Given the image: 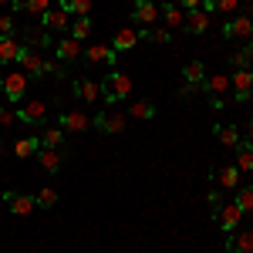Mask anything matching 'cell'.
Wrapping results in <instances>:
<instances>
[{
    "label": "cell",
    "instance_id": "603a6c76",
    "mask_svg": "<svg viewBox=\"0 0 253 253\" xmlns=\"http://www.w3.org/2000/svg\"><path fill=\"white\" fill-rule=\"evenodd\" d=\"M213 135H216V142H219V145H226V149H236V145H240V138H243L236 125H216Z\"/></svg>",
    "mask_w": 253,
    "mask_h": 253
},
{
    "label": "cell",
    "instance_id": "f546056e",
    "mask_svg": "<svg viewBox=\"0 0 253 253\" xmlns=\"http://www.w3.org/2000/svg\"><path fill=\"white\" fill-rule=\"evenodd\" d=\"M138 41H152V44H172V34H169L166 27H162V31H159V27H145V31L138 34Z\"/></svg>",
    "mask_w": 253,
    "mask_h": 253
},
{
    "label": "cell",
    "instance_id": "9c48e42d",
    "mask_svg": "<svg viewBox=\"0 0 253 253\" xmlns=\"http://www.w3.org/2000/svg\"><path fill=\"white\" fill-rule=\"evenodd\" d=\"M17 64H20V71H24L27 78H41V75H44V58H41V51H34V47H24Z\"/></svg>",
    "mask_w": 253,
    "mask_h": 253
},
{
    "label": "cell",
    "instance_id": "b9f144b4",
    "mask_svg": "<svg viewBox=\"0 0 253 253\" xmlns=\"http://www.w3.org/2000/svg\"><path fill=\"white\" fill-rule=\"evenodd\" d=\"M203 3H206V0H179V7H182V10H199Z\"/></svg>",
    "mask_w": 253,
    "mask_h": 253
},
{
    "label": "cell",
    "instance_id": "277c9868",
    "mask_svg": "<svg viewBox=\"0 0 253 253\" xmlns=\"http://www.w3.org/2000/svg\"><path fill=\"white\" fill-rule=\"evenodd\" d=\"M91 125H95V128H101L105 135H118V132H125V115H122V112H115V108L108 105L105 112H98V115L91 118Z\"/></svg>",
    "mask_w": 253,
    "mask_h": 253
},
{
    "label": "cell",
    "instance_id": "ac0fdd59",
    "mask_svg": "<svg viewBox=\"0 0 253 253\" xmlns=\"http://www.w3.org/2000/svg\"><path fill=\"white\" fill-rule=\"evenodd\" d=\"M159 17H162L166 27H182V24H186V10H182L179 3H162V7H159Z\"/></svg>",
    "mask_w": 253,
    "mask_h": 253
},
{
    "label": "cell",
    "instance_id": "484cf974",
    "mask_svg": "<svg viewBox=\"0 0 253 253\" xmlns=\"http://www.w3.org/2000/svg\"><path fill=\"white\" fill-rule=\"evenodd\" d=\"M38 142H41V149H58L61 142H64V128H61V125L58 128H44Z\"/></svg>",
    "mask_w": 253,
    "mask_h": 253
},
{
    "label": "cell",
    "instance_id": "74e56055",
    "mask_svg": "<svg viewBox=\"0 0 253 253\" xmlns=\"http://www.w3.org/2000/svg\"><path fill=\"white\" fill-rule=\"evenodd\" d=\"M216 14H233L236 7H240V0H213Z\"/></svg>",
    "mask_w": 253,
    "mask_h": 253
},
{
    "label": "cell",
    "instance_id": "5bb4252c",
    "mask_svg": "<svg viewBox=\"0 0 253 253\" xmlns=\"http://www.w3.org/2000/svg\"><path fill=\"white\" fill-rule=\"evenodd\" d=\"M54 58L61 61V64H71V61L81 58V41H75L71 34L68 38H61L58 44H54Z\"/></svg>",
    "mask_w": 253,
    "mask_h": 253
},
{
    "label": "cell",
    "instance_id": "4fadbf2b",
    "mask_svg": "<svg viewBox=\"0 0 253 253\" xmlns=\"http://www.w3.org/2000/svg\"><path fill=\"white\" fill-rule=\"evenodd\" d=\"M223 34H226L230 41H253V20H250V17H233V20H226Z\"/></svg>",
    "mask_w": 253,
    "mask_h": 253
},
{
    "label": "cell",
    "instance_id": "60d3db41",
    "mask_svg": "<svg viewBox=\"0 0 253 253\" xmlns=\"http://www.w3.org/2000/svg\"><path fill=\"white\" fill-rule=\"evenodd\" d=\"M3 34H14V17L10 14H0V38Z\"/></svg>",
    "mask_w": 253,
    "mask_h": 253
},
{
    "label": "cell",
    "instance_id": "bcb514c9",
    "mask_svg": "<svg viewBox=\"0 0 253 253\" xmlns=\"http://www.w3.org/2000/svg\"><path fill=\"white\" fill-rule=\"evenodd\" d=\"M243 51H247V58H250V64H253V41H247V47H243Z\"/></svg>",
    "mask_w": 253,
    "mask_h": 253
},
{
    "label": "cell",
    "instance_id": "83f0119b",
    "mask_svg": "<svg viewBox=\"0 0 253 253\" xmlns=\"http://www.w3.org/2000/svg\"><path fill=\"white\" fill-rule=\"evenodd\" d=\"M203 88H206L210 95H223V91L230 88V75H210V78L203 81Z\"/></svg>",
    "mask_w": 253,
    "mask_h": 253
},
{
    "label": "cell",
    "instance_id": "8fae6325",
    "mask_svg": "<svg viewBox=\"0 0 253 253\" xmlns=\"http://www.w3.org/2000/svg\"><path fill=\"white\" fill-rule=\"evenodd\" d=\"M41 24L47 27V34H61V31H68V27H71V14H68L64 7H51V10L41 17Z\"/></svg>",
    "mask_w": 253,
    "mask_h": 253
},
{
    "label": "cell",
    "instance_id": "f35d334b",
    "mask_svg": "<svg viewBox=\"0 0 253 253\" xmlns=\"http://www.w3.org/2000/svg\"><path fill=\"white\" fill-rule=\"evenodd\" d=\"M14 122H17V112H10V108L0 105V128H10Z\"/></svg>",
    "mask_w": 253,
    "mask_h": 253
},
{
    "label": "cell",
    "instance_id": "ab89813d",
    "mask_svg": "<svg viewBox=\"0 0 253 253\" xmlns=\"http://www.w3.org/2000/svg\"><path fill=\"white\" fill-rule=\"evenodd\" d=\"M230 61H233V68H236V71L250 68V58H247V51H233V58H230Z\"/></svg>",
    "mask_w": 253,
    "mask_h": 253
},
{
    "label": "cell",
    "instance_id": "8992f818",
    "mask_svg": "<svg viewBox=\"0 0 253 253\" xmlns=\"http://www.w3.org/2000/svg\"><path fill=\"white\" fill-rule=\"evenodd\" d=\"M243 216H247V213H243V210H240L236 203H230V206L223 203L219 210H213V219H216V223H219V226H223V230H226V233H233L236 226L243 223Z\"/></svg>",
    "mask_w": 253,
    "mask_h": 253
},
{
    "label": "cell",
    "instance_id": "7a4b0ae2",
    "mask_svg": "<svg viewBox=\"0 0 253 253\" xmlns=\"http://www.w3.org/2000/svg\"><path fill=\"white\" fill-rule=\"evenodd\" d=\"M47 118H51L47 101H24V105L17 108V122L31 125V128H44V125H47Z\"/></svg>",
    "mask_w": 253,
    "mask_h": 253
},
{
    "label": "cell",
    "instance_id": "6da1fadb",
    "mask_svg": "<svg viewBox=\"0 0 253 253\" xmlns=\"http://www.w3.org/2000/svg\"><path fill=\"white\" fill-rule=\"evenodd\" d=\"M101 88H105V101L108 105H115V101H122V98L132 95V88H135V81H132V75H122V71H112L108 78L101 81Z\"/></svg>",
    "mask_w": 253,
    "mask_h": 253
},
{
    "label": "cell",
    "instance_id": "ba28073f",
    "mask_svg": "<svg viewBox=\"0 0 253 253\" xmlns=\"http://www.w3.org/2000/svg\"><path fill=\"white\" fill-rule=\"evenodd\" d=\"M132 20L142 24V27H156V24H159V3H156V0H135V7H132Z\"/></svg>",
    "mask_w": 253,
    "mask_h": 253
},
{
    "label": "cell",
    "instance_id": "f1b7e54d",
    "mask_svg": "<svg viewBox=\"0 0 253 253\" xmlns=\"http://www.w3.org/2000/svg\"><path fill=\"white\" fill-rule=\"evenodd\" d=\"M24 44H31V47H54V38L47 31H27L24 34Z\"/></svg>",
    "mask_w": 253,
    "mask_h": 253
},
{
    "label": "cell",
    "instance_id": "5b68a950",
    "mask_svg": "<svg viewBox=\"0 0 253 253\" xmlns=\"http://www.w3.org/2000/svg\"><path fill=\"white\" fill-rule=\"evenodd\" d=\"M3 206L10 210L14 216H27L34 213V206H38V199L27 193H17V189H10V193H3Z\"/></svg>",
    "mask_w": 253,
    "mask_h": 253
},
{
    "label": "cell",
    "instance_id": "44dd1931",
    "mask_svg": "<svg viewBox=\"0 0 253 253\" xmlns=\"http://www.w3.org/2000/svg\"><path fill=\"white\" fill-rule=\"evenodd\" d=\"M236 169L240 172H253V142L250 138H240V145H236Z\"/></svg>",
    "mask_w": 253,
    "mask_h": 253
},
{
    "label": "cell",
    "instance_id": "f6af8a7d",
    "mask_svg": "<svg viewBox=\"0 0 253 253\" xmlns=\"http://www.w3.org/2000/svg\"><path fill=\"white\" fill-rule=\"evenodd\" d=\"M193 91H196V84H182V88H179V95H182V98H189Z\"/></svg>",
    "mask_w": 253,
    "mask_h": 253
},
{
    "label": "cell",
    "instance_id": "4dcf8cb0",
    "mask_svg": "<svg viewBox=\"0 0 253 253\" xmlns=\"http://www.w3.org/2000/svg\"><path fill=\"white\" fill-rule=\"evenodd\" d=\"M71 38L75 41H88L91 38V17H75L71 20Z\"/></svg>",
    "mask_w": 253,
    "mask_h": 253
},
{
    "label": "cell",
    "instance_id": "2e32d148",
    "mask_svg": "<svg viewBox=\"0 0 253 253\" xmlns=\"http://www.w3.org/2000/svg\"><path fill=\"white\" fill-rule=\"evenodd\" d=\"M189 34H206L210 31V10H186V24H182Z\"/></svg>",
    "mask_w": 253,
    "mask_h": 253
},
{
    "label": "cell",
    "instance_id": "d6a6232c",
    "mask_svg": "<svg viewBox=\"0 0 253 253\" xmlns=\"http://www.w3.org/2000/svg\"><path fill=\"white\" fill-rule=\"evenodd\" d=\"M38 149H41L38 138H17V142H14V152H17V159H31Z\"/></svg>",
    "mask_w": 253,
    "mask_h": 253
},
{
    "label": "cell",
    "instance_id": "1f68e13d",
    "mask_svg": "<svg viewBox=\"0 0 253 253\" xmlns=\"http://www.w3.org/2000/svg\"><path fill=\"white\" fill-rule=\"evenodd\" d=\"M128 115H132V118H142V122H149V118H156V105H152V101H132Z\"/></svg>",
    "mask_w": 253,
    "mask_h": 253
},
{
    "label": "cell",
    "instance_id": "7402d4cb",
    "mask_svg": "<svg viewBox=\"0 0 253 253\" xmlns=\"http://www.w3.org/2000/svg\"><path fill=\"white\" fill-rule=\"evenodd\" d=\"M10 7H14V10H24V14H31V17H44V14L51 10V0H14Z\"/></svg>",
    "mask_w": 253,
    "mask_h": 253
},
{
    "label": "cell",
    "instance_id": "4316f807",
    "mask_svg": "<svg viewBox=\"0 0 253 253\" xmlns=\"http://www.w3.org/2000/svg\"><path fill=\"white\" fill-rule=\"evenodd\" d=\"M38 159H41V166H44V172H58V169H61V156H58V149H41Z\"/></svg>",
    "mask_w": 253,
    "mask_h": 253
},
{
    "label": "cell",
    "instance_id": "3957f363",
    "mask_svg": "<svg viewBox=\"0 0 253 253\" xmlns=\"http://www.w3.org/2000/svg\"><path fill=\"white\" fill-rule=\"evenodd\" d=\"M0 91H3L7 101H24V98H27V75H24V71H10V75H3Z\"/></svg>",
    "mask_w": 253,
    "mask_h": 253
},
{
    "label": "cell",
    "instance_id": "ffe728a7",
    "mask_svg": "<svg viewBox=\"0 0 253 253\" xmlns=\"http://www.w3.org/2000/svg\"><path fill=\"white\" fill-rule=\"evenodd\" d=\"M226 247H230V253H253V230H240V233L233 230Z\"/></svg>",
    "mask_w": 253,
    "mask_h": 253
},
{
    "label": "cell",
    "instance_id": "681fc988",
    "mask_svg": "<svg viewBox=\"0 0 253 253\" xmlns=\"http://www.w3.org/2000/svg\"><path fill=\"white\" fill-rule=\"evenodd\" d=\"M0 149H3V138H0Z\"/></svg>",
    "mask_w": 253,
    "mask_h": 253
},
{
    "label": "cell",
    "instance_id": "ee69618b",
    "mask_svg": "<svg viewBox=\"0 0 253 253\" xmlns=\"http://www.w3.org/2000/svg\"><path fill=\"white\" fill-rule=\"evenodd\" d=\"M210 206H213V210H219V206H223V199H219V193H216V189L210 193Z\"/></svg>",
    "mask_w": 253,
    "mask_h": 253
},
{
    "label": "cell",
    "instance_id": "d6986e66",
    "mask_svg": "<svg viewBox=\"0 0 253 253\" xmlns=\"http://www.w3.org/2000/svg\"><path fill=\"white\" fill-rule=\"evenodd\" d=\"M135 44H138V31H135V27H122V31H115V38H112L115 54H118V51H132Z\"/></svg>",
    "mask_w": 253,
    "mask_h": 253
},
{
    "label": "cell",
    "instance_id": "7dc6e473",
    "mask_svg": "<svg viewBox=\"0 0 253 253\" xmlns=\"http://www.w3.org/2000/svg\"><path fill=\"white\" fill-rule=\"evenodd\" d=\"M247 138H253V122H247Z\"/></svg>",
    "mask_w": 253,
    "mask_h": 253
},
{
    "label": "cell",
    "instance_id": "836d02e7",
    "mask_svg": "<svg viewBox=\"0 0 253 253\" xmlns=\"http://www.w3.org/2000/svg\"><path fill=\"white\" fill-rule=\"evenodd\" d=\"M61 7L75 17H88L91 14V0H61Z\"/></svg>",
    "mask_w": 253,
    "mask_h": 253
},
{
    "label": "cell",
    "instance_id": "e575fe53",
    "mask_svg": "<svg viewBox=\"0 0 253 253\" xmlns=\"http://www.w3.org/2000/svg\"><path fill=\"white\" fill-rule=\"evenodd\" d=\"M236 206H240L243 213H253V186H243V189L236 193Z\"/></svg>",
    "mask_w": 253,
    "mask_h": 253
},
{
    "label": "cell",
    "instance_id": "7c38bea8",
    "mask_svg": "<svg viewBox=\"0 0 253 253\" xmlns=\"http://www.w3.org/2000/svg\"><path fill=\"white\" fill-rule=\"evenodd\" d=\"M115 47L112 44H91V47H84V61L88 64H108V68H115Z\"/></svg>",
    "mask_w": 253,
    "mask_h": 253
},
{
    "label": "cell",
    "instance_id": "d590c367",
    "mask_svg": "<svg viewBox=\"0 0 253 253\" xmlns=\"http://www.w3.org/2000/svg\"><path fill=\"white\" fill-rule=\"evenodd\" d=\"M47 75H54V78H64V75H68V68H64L61 61H54V58H44V75H41V78H47Z\"/></svg>",
    "mask_w": 253,
    "mask_h": 253
},
{
    "label": "cell",
    "instance_id": "30bf717a",
    "mask_svg": "<svg viewBox=\"0 0 253 253\" xmlns=\"http://www.w3.org/2000/svg\"><path fill=\"white\" fill-rule=\"evenodd\" d=\"M58 125L64 132H88L91 128V118L84 115V112H78V108H68V112L58 115Z\"/></svg>",
    "mask_w": 253,
    "mask_h": 253
},
{
    "label": "cell",
    "instance_id": "7bdbcfd3",
    "mask_svg": "<svg viewBox=\"0 0 253 253\" xmlns=\"http://www.w3.org/2000/svg\"><path fill=\"white\" fill-rule=\"evenodd\" d=\"M223 105H226V98H223V95H210V108H216V112H219Z\"/></svg>",
    "mask_w": 253,
    "mask_h": 253
},
{
    "label": "cell",
    "instance_id": "52a82bcc",
    "mask_svg": "<svg viewBox=\"0 0 253 253\" xmlns=\"http://www.w3.org/2000/svg\"><path fill=\"white\" fill-rule=\"evenodd\" d=\"M230 88H233V101H250L253 91V71L243 68V71H233L230 75Z\"/></svg>",
    "mask_w": 253,
    "mask_h": 253
},
{
    "label": "cell",
    "instance_id": "8d00e7d4",
    "mask_svg": "<svg viewBox=\"0 0 253 253\" xmlns=\"http://www.w3.org/2000/svg\"><path fill=\"white\" fill-rule=\"evenodd\" d=\"M34 199H38V206H54V203H58V193H54L51 186H44V189H41Z\"/></svg>",
    "mask_w": 253,
    "mask_h": 253
},
{
    "label": "cell",
    "instance_id": "e0dca14e",
    "mask_svg": "<svg viewBox=\"0 0 253 253\" xmlns=\"http://www.w3.org/2000/svg\"><path fill=\"white\" fill-rule=\"evenodd\" d=\"M20 51H24V47L17 44L14 34H3V38H0V64H17Z\"/></svg>",
    "mask_w": 253,
    "mask_h": 253
},
{
    "label": "cell",
    "instance_id": "c3c4849f",
    "mask_svg": "<svg viewBox=\"0 0 253 253\" xmlns=\"http://www.w3.org/2000/svg\"><path fill=\"white\" fill-rule=\"evenodd\" d=\"M10 3H14V0H0V7H10Z\"/></svg>",
    "mask_w": 253,
    "mask_h": 253
},
{
    "label": "cell",
    "instance_id": "cb8c5ba5",
    "mask_svg": "<svg viewBox=\"0 0 253 253\" xmlns=\"http://www.w3.org/2000/svg\"><path fill=\"white\" fill-rule=\"evenodd\" d=\"M213 179L223 189H236V186H240V169H236V166H223V169L213 172Z\"/></svg>",
    "mask_w": 253,
    "mask_h": 253
},
{
    "label": "cell",
    "instance_id": "9a60e30c",
    "mask_svg": "<svg viewBox=\"0 0 253 253\" xmlns=\"http://www.w3.org/2000/svg\"><path fill=\"white\" fill-rule=\"evenodd\" d=\"M75 95H78L81 101H101L105 88H101V81H95V78H78L75 81Z\"/></svg>",
    "mask_w": 253,
    "mask_h": 253
},
{
    "label": "cell",
    "instance_id": "d4e9b609",
    "mask_svg": "<svg viewBox=\"0 0 253 253\" xmlns=\"http://www.w3.org/2000/svg\"><path fill=\"white\" fill-rule=\"evenodd\" d=\"M182 78H186V84H203L206 81V68H203V61H189L186 68H182Z\"/></svg>",
    "mask_w": 253,
    "mask_h": 253
}]
</instances>
